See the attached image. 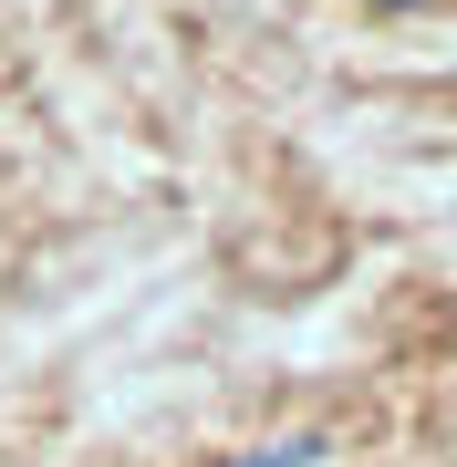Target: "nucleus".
I'll return each instance as SVG.
<instances>
[{"label": "nucleus", "instance_id": "1", "mask_svg": "<svg viewBox=\"0 0 457 467\" xmlns=\"http://www.w3.org/2000/svg\"><path fill=\"white\" fill-rule=\"evenodd\" d=\"M322 447H312V436H291V447H260V457H239V467H312Z\"/></svg>", "mask_w": 457, "mask_h": 467}, {"label": "nucleus", "instance_id": "2", "mask_svg": "<svg viewBox=\"0 0 457 467\" xmlns=\"http://www.w3.org/2000/svg\"><path fill=\"white\" fill-rule=\"evenodd\" d=\"M385 11H406V0H385Z\"/></svg>", "mask_w": 457, "mask_h": 467}]
</instances>
